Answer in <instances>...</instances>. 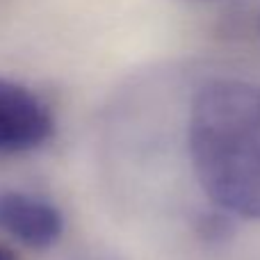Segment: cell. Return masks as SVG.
<instances>
[{"label":"cell","mask_w":260,"mask_h":260,"mask_svg":"<svg viewBox=\"0 0 260 260\" xmlns=\"http://www.w3.org/2000/svg\"><path fill=\"white\" fill-rule=\"evenodd\" d=\"M187 148L203 194L231 215L260 221V85L217 78L199 87Z\"/></svg>","instance_id":"cell-1"},{"label":"cell","mask_w":260,"mask_h":260,"mask_svg":"<svg viewBox=\"0 0 260 260\" xmlns=\"http://www.w3.org/2000/svg\"><path fill=\"white\" fill-rule=\"evenodd\" d=\"M53 133L50 105L23 82L0 78V155L37 151Z\"/></svg>","instance_id":"cell-2"},{"label":"cell","mask_w":260,"mask_h":260,"mask_svg":"<svg viewBox=\"0 0 260 260\" xmlns=\"http://www.w3.org/2000/svg\"><path fill=\"white\" fill-rule=\"evenodd\" d=\"M0 233L44 251L59 242L64 217L53 201L23 189L0 187Z\"/></svg>","instance_id":"cell-3"},{"label":"cell","mask_w":260,"mask_h":260,"mask_svg":"<svg viewBox=\"0 0 260 260\" xmlns=\"http://www.w3.org/2000/svg\"><path fill=\"white\" fill-rule=\"evenodd\" d=\"M0 260H21V258H18V253L14 251L12 247H7L5 242H0Z\"/></svg>","instance_id":"cell-4"},{"label":"cell","mask_w":260,"mask_h":260,"mask_svg":"<svg viewBox=\"0 0 260 260\" xmlns=\"http://www.w3.org/2000/svg\"><path fill=\"white\" fill-rule=\"evenodd\" d=\"M258 30H260V21H258Z\"/></svg>","instance_id":"cell-5"}]
</instances>
